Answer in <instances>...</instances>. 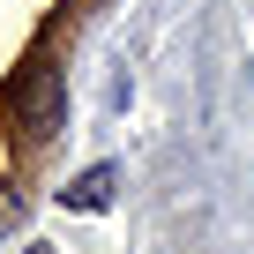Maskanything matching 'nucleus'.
Returning <instances> with one entry per match:
<instances>
[{
	"label": "nucleus",
	"mask_w": 254,
	"mask_h": 254,
	"mask_svg": "<svg viewBox=\"0 0 254 254\" xmlns=\"http://www.w3.org/2000/svg\"><path fill=\"white\" fill-rule=\"evenodd\" d=\"M23 254H60V247H23Z\"/></svg>",
	"instance_id": "7ed1b4c3"
},
{
	"label": "nucleus",
	"mask_w": 254,
	"mask_h": 254,
	"mask_svg": "<svg viewBox=\"0 0 254 254\" xmlns=\"http://www.w3.org/2000/svg\"><path fill=\"white\" fill-rule=\"evenodd\" d=\"M8 120L23 127L30 142H53L60 127H67V82L53 60H30L15 82H8Z\"/></svg>",
	"instance_id": "f257e3e1"
},
{
	"label": "nucleus",
	"mask_w": 254,
	"mask_h": 254,
	"mask_svg": "<svg viewBox=\"0 0 254 254\" xmlns=\"http://www.w3.org/2000/svg\"><path fill=\"white\" fill-rule=\"evenodd\" d=\"M112 187H120V165H90L82 180H67V187H60V202H67V209H105V202H112Z\"/></svg>",
	"instance_id": "f03ea898"
}]
</instances>
